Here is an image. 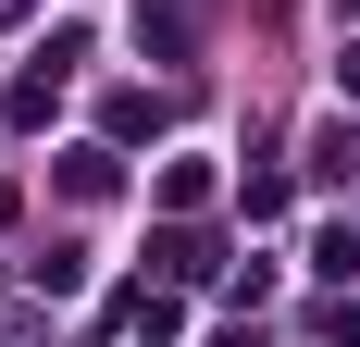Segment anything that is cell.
Returning <instances> with one entry per match:
<instances>
[{
    "instance_id": "obj_1",
    "label": "cell",
    "mask_w": 360,
    "mask_h": 347,
    "mask_svg": "<svg viewBox=\"0 0 360 347\" xmlns=\"http://www.w3.org/2000/svg\"><path fill=\"white\" fill-rule=\"evenodd\" d=\"M311 174H360V137H348V124H311Z\"/></svg>"
},
{
    "instance_id": "obj_2",
    "label": "cell",
    "mask_w": 360,
    "mask_h": 347,
    "mask_svg": "<svg viewBox=\"0 0 360 347\" xmlns=\"http://www.w3.org/2000/svg\"><path fill=\"white\" fill-rule=\"evenodd\" d=\"M137 25L162 37V50H186V0H137Z\"/></svg>"
}]
</instances>
